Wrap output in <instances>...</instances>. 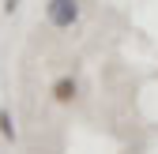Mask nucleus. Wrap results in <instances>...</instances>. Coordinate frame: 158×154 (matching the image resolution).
<instances>
[{"label":"nucleus","instance_id":"f257e3e1","mask_svg":"<svg viewBox=\"0 0 158 154\" xmlns=\"http://www.w3.org/2000/svg\"><path fill=\"white\" fill-rule=\"evenodd\" d=\"M45 19L56 30H72L79 23V0H49L45 4Z\"/></svg>","mask_w":158,"mask_h":154},{"label":"nucleus","instance_id":"f03ea898","mask_svg":"<svg viewBox=\"0 0 158 154\" xmlns=\"http://www.w3.org/2000/svg\"><path fill=\"white\" fill-rule=\"evenodd\" d=\"M49 94H53L56 105H72V102L79 98V83H75V75H60V79H53Z\"/></svg>","mask_w":158,"mask_h":154},{"label":"nucleus","instance_id":"7ed1b4c3","mask_svg":"<svg viewBox=\"0 0 158 154\" xmlns=\"http://www.w3.org/2000/svg\"><path fill=\"white\" fill-rule=\"evenodd\" d=\"M0 139L15 143V120H11V109L8 105H0Z\"/></svg>","mask_w":158,"mask_h":154},{"label":"nucleus","instance_id":"20e7f679","mask_svg":"<svg viewBox=\"0 0 158 154\" xmlns=\"http://www.w3.org/2000/svg\"><path fill=\"white\" fill-rule=\"evenodd\" d=\"M15 8H19V0H4V11H8V15H11Z\"/></svg>","mask_w":158,"mask_h":154}]
</instances>
